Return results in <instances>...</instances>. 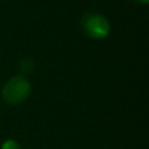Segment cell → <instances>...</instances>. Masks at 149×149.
<instances>
[{"label":"cell","instance_id":"4","mask_svg":"<svg viewBox=\"0 0 149 149\" xmlns=\"http://www.w3.org/2000/svg\"><path fill=\"white\" fill-rule=\"evenodd\" d=\"M136 3H140V4H148L149 0H135Z\"/></svg>","mask_w":149,"mask_h":149},{"label":"cell","instance_id":"1","mask_svg":"<svg viewBox=\"0 0 149 149\" xmlns=\"http://www.w3.org/2000/svg\"><path fill=\"white\" fill-rule=\"evenodd\" d=\"M31 93V84L25 76L10 77L1 89V97L8 105H20L29 98Z\"/></svg>","mask_w":149,"mask_h":149},{"label":"cell","instance_id":"3","mask_svg":"<svg viewBox=\"0 0 149 149\" xmlns=\"http://www.w3.org/2000/svg\"><path fill=\"white\" fill-rule=\"evenodd\" d=\"M0 149H21V145L18 141H16V140L13 139H7L4 143L1 144V147Z\"/></svg>","mask_w":149,"mask_h":149},{"label":"cell","instance_id":"2","mask_svg":"<svg viewBox=\"0 0 149 149\" xmlns=\"http://www.w3.org/2000/svg\"><path fill=\"white\" fill-rule=\"evenodd\" d=\"M81 29L88 37L93 39H103L110 34L111 26L109 20L101 13L89 12L81 18Z\"/></svg>","mask_w":149,"mask_h":149}]
</instances>
